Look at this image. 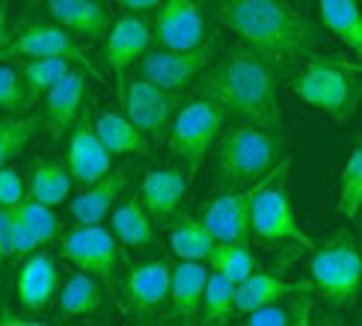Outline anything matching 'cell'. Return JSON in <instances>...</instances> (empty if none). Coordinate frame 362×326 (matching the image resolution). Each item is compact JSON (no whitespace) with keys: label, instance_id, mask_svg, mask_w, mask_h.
Returning <instances> with one entry per match:
<instances>
[{"label":"cell","instance_id":"cell-18","mask_svg":"<svg viewBox=\"0 0 362 326\" xmlns=\"http://www.w3.org/2000/svg\"><path fill=\"white\" fill-rule=\"evenodd\" d=\"M15 294H18V303L30 311H45L48 306L57 303L59 270L48 252L33 249L30 255L21 258L18 279H15Z\"/></svg>","mask_w":362,"mask_h":326},{"label":"cell","instance_id":"cell-37","mask_svg":"<svg viewBox=\"0 0 362 326\" xmlns=\"http://www.w3.org/2000/svg\"><path fill=\"white\" fill-rule=\"evenodd\" d=\"M24 107H30V101H27V86H24L18 66L0 63V110L21 113Z\"/></svg>","mask_w":362,"mask_h":326},{"label":"cell","instance_id":"cell-6","mask_svg":"<svg viewBox=\"0 0 362 326\" xmlns=\"http://www.w3.org/2000/svg\"><path fill=\"white\" fill-rule=\"evenodd\" d=\"M226 125V110L205 95H193L187 104H181L173 116V125L167 131L170 155L175 163L185 167L187 175L205 163V155L214 148L217 137Z\"/></svg>","mask_w":362,"mask_h":326},{"label":"cell","instance_id":"cell-8","mask_svg":"<svg viewBox=\"0 0 362 326\" xmlns=\"http://www.w3.org/2000/svg\"><path fill=\"white\" fill-rule=\"evenodd\" d=\"M217 59V39H205L202 44L187 51H173V48H148L140 63L134 66L137 74L148 78L152 83L170 89V92H185L187 86L196 83V78Z\"/></svg>","mask_w":362,"mask_h":326},{"label":"cell","instance_id":"cell-42","mask_svg":"<svg viewBox=\"0 0 362 326\" xmlns=\"http://www.w3.org/2000/svg\"><path fill=\"white\" fill-rule=\"evenodd\" d=\"M339 63H341V59H339ZM344 68H351L354 74H359V78H362V59H359V63H341Z\"/></svg>","mask_w":362,"mask_h":326},{"label":"cell","instance_id":"cell-12","mask_svg":"<svg viewBox=\"0 0 362 326\" xmlns=\"http://www.w3.org/2000/svg\"><path fill=\"white\" fill-rule=\"evenodd\" d=\"M262 181L240 187V190H223L217 199H211L202 207V222L214 234V241L220 243L247 241L252 234V202H255V193H259Z\"/></svg>","mask_w":362,"mask_h":326},{"label":"cell","instance_id":"cell-34","mask_svg":"<svg viewBox=\"0 0 362 326\" xmlns=\"http://www.w3.org/2000/svg\"><path fill=\"white\" fill-rule=\"evenodd\" d=\"M9 211L30 231V237L36 241V246H48L59 237V217L54 214L51 205H42L36 199L24 196L15 207H9Z\"/></svg>","mask_w":362,"mask_h":326},{"label":"cell","instance_id":"cell-24","mask_svg":"<svg viewBox=\"0 0 362 326\" xmlns=\"http://www.w3.org/2000/svg\"><path fill=\"white\" fill-rule=\"evenodd\" d=\"M155 217L146 211L140 196H128L125 202H116L110 211V231L116 241L128 249H148L155 243Z\"/></svg>","mask_w":362,"mask_h":326},{"label":"cell","instance_id":"cell-23","mask_svg":"<svg viewBox=\"0 0 362 326\" xmlns=\"http://www.w3.org/2000/svg\"><path fill=\"white\" fill-rule=\"evenodd\" d=\"M291 294H315L312 279H282L274 273H259L247 276L244 282H238V315H250V311L262 308L267 303H276L282 296Z\"/></svg>","mask_w":362,"mask_h":326},{"label":"cell","instance_id":"cell-17","mask_svg":"<svg viewBox=\"0 0 362 326\" xmlns=\"http://www.w3.org/2000/svg\"><path fill=\"white\" fill-rule=\"evenodd\" d=\"M6 54H18V56H66L74 66L86 68L95 78V68L89 63L86 51L81 48L78 36H71L69 30L59 24H27L21 27L15 39H9Z\"/></svg>","mask_w":362,"mask_h":326},{"label":"cell","instance_id":"cell-41","mask_svg":"<svg viewBox=\"0 0 362 326\" xmlns=\"http://www.w3.org/2000/svg\"><path fill=\"white\" fill-rule=\"evenodd\" d=\"M6 44H9V33H6V6L0 4V54H6Z\"/></svg>","mask_w":362,"mask_h":326},{"label":"cell","instance_id":"cell-28","mask_svg":"<svg viewBox=\"0 0 362 326\" xmlns=\"http://www.w3.org/2000/svg\"><path fill=\"white\" fill-rule=\"evenodd\" d=\"M95 131L101 143L107 145V152L116 157H125V155H148V140L146 133L131 122L125 113H98L95 116Z\"/></svg>","mask_w":362,"mask_h":326},{"label":"cell","instance_id":"cell-39","mask_svg":"<svg viewBox=\"0 0 362 326\" xmlns=\"http://www.w3.org/2000/svg\"><path fill=\"white\" fill-rule=\"evenodd\" d=\"M12 258H21L18 252V231H15V219L9 207H0V270Z\"/></svg>","mask_w":362,"mask_h":326},{"label":"cell","instance_id":"cell-19","mask_svg":"<svg viewBox=\"0 0 362 326\" xmlns=\"http://www.w3.org/2000/svg\"><path fill=\"white\" fill-rule=\"evenodd\" d=\"M131 181V167L122 163L119 169H110L104 178H98L95 184L83 187L78 196L69 202V214L78 226H89V222H104L116 207V202L122 199V193L128 190Z\"/></svg>","mask_w":362,"mask_h":326},{"label":"cell","instance_id":"cell-25","mask_svg":"<svg viewBox=\"0 0 362 326\" xmlns=\"http://www.w3.org/2000/svg\"><path fill=\"white\" fill-rule=\"evenodd\" d=\"M71 172L63 160L57 157H36L30 163V172H27V196L36 199L42 205H63L71 193Z\"/></svg>","mask_w":362,"mask_h":326},{"label":"cell","instance_id":"cell-7","mask_svg":"<svg viewBox=\"0 0 362 326\" xmlns=\"http://www.w3.org/2000/svg\"><path fill=\"white\" fill-rule=\"evenodd\" d=\"M288 169H291V163L282 157L264 175V181L252 202V234L264 243L291 241V243H300L303 249H315L318 243L300 229L297 214H294L291 193H288Z\"/></svg>","mask_w":362,"mask_h":326},{"label":"cell","instance_id":"cell-4","mask_svg":"<svg viewBox=\"0 0 362 326\" xmlns=\"http://www.w3.org/2000/svg\"><path fill=\"white\" fill-rule=\"evenodd\" d=\"M291 89L300 101H306L315 110H324L339 125L348 122L362 101V80H356V74L344 68L339 59L309 56L303 71L294 74Z\"/></svg>","mask_w":362,"mask_h":326},{"label":"cell","instance_id":"cell-5","mask_svg":"<svg viewBox=\"0 0 362 326\" xmlns=\"http://www.w3.org/2000/svg\"><path fill=\"white\" fill-rule=\"evenodd\" d=\"M309 279L315 285V296H321L329 306L344 308L359 300L362 291V255L356 237L341 229L333 241L315 249L309 261Z\"/></svg>","mask_w":362,"mask_h":326},{"label":"cell","instance_id":"cell-31","mask_svg":"<svg viewBox=\"0 0 362 326\" xmlns=\"http://www.w3.org/2000/svg\"><path fill=\"white\" fill-rule=\"evenodd\" d=\"M71 68H74V63L66 56H24L18 63V71L27 86V101L39 104L48 95V89L57 86Z\"/></svg>","mask_w":362,"mask_h":326},{"label":"cell","instance_id":"cell-11","mask_svg":"<svg viewBox=\"0 0 362 326\" xmlns=\"http://www.w3.org/2000/svg\"><path fill=\"white\" fill-rule=\"evenodd\" d=\"M152 21L146 18V12H125L119 21L110 24L104 33V63L116 78V101H122L128 71L140 63V56L152 48Z\"/></svg>","mask_w":362,"mask_h":326},{"label":"cell","instance_id":"cell-43","mask_svg":"<svg viewBox=\"0 0 362 326\" xmlns=\"http://www.w3.org/2000/svg\"><path fill=\"white\" fill-rule=\"evenodd\" d=\"M356 243H359V255H362V226H359V237H356Z\"/></svg>","mask_w":362,"mask_h":326},{"label":"cell","instance_id":"cell-14","mask_svg":"<svg viewBox=\"0 0 362 326\" xmlns=\"http://www.w3.org/2000/svg\"><path fill=\"white\" fill-rule=\"evenodd\" d=\"M170 282H173V264L167 258L155 255V258L134 264L122 285L128 308L140 318L160 315L170 306Z\"/></svg>","mask_w":362,"mask_h":326},{"label":"cell","instance_id":"cell-16","mask_svg":"<svg viewBox=\"0 0 362 326\" xmlns=\"http://www.w3.org/2000/svg\"><path fill=\"white\" fill-rule=\"evenodd\" d=\"M110 163H113V155L107 152V145L101 143L93 116H89V110H86L81 122L69 131L66 167L71 172V181L78 187L95 184L98 178H104L110 172Z\"/></svg>","mask_w":362,"mask_h":326},{"label":"cell","instance_id":"cell-2","mask_svg":"<svg viewBox=\"0 0 362 326\" xmlns=\"http://www.w3.org/2000/svg\"><path fill=\"white\" fill-rule=\"evenodd\" d=\"M217 21L270 63H288L318 48L321 33L288 0H220Z\"/></svg>","mask_w":362,"mask_h":326},{"label":"cell","instance_id":"cell-27","mask_svg":"<svg viewBox=\"0 0 362 326\" xmlns=\"http://www.w3.org/2000/svg\"><path fill=\"white\" fill-rule=\"evenodd\" d=\"M321 24L362 59V6L356 0H318Z\"/></svg>","mask_w":362,"mask_h":326},{"label":"cell","instance_id":"cell-13","mask_svg":"<svg viewBox=\"0 0 362 326\" xmlns=\"http://www.w3.org/2000/svg\"><path fill=\"white\" fill-rule=\"evenodd\" d=\"M89 80L86 68H71L57 86L48 89L42 98V125L48 128L51 137H69V131L83 119L89 110Z\"/></svg>","mask_w":362,"mask_h":326},{"label":"cell","instance_id":"cell-40","mask_svg":"<svg viewBox=\"0 0 362 326\" xmlns=\"http://www.w3.org/2000/svg\"><path fill=\"white\" fill-rule=\"evenodd\" d=\"M113 4L125 12H152V9H158L160 0H113Z\"/></svg>","mask_w":362,"mask_h":326},{"label":"cell","instance_id":"cell-22","mask_svg":"<svg viewBox=\"0 0 362 326\" xmlns=\"http://www.w3.org/2000/svg\"><path fill=\"white\" fill-rule=\"evenodd\" d=\"M51 21L69 30L71 36L98 42L110 30V12L101 0H48Z\"/></svg>","mask_w":362,"mask_h":326},{"label":"cell","instance_id":"cell-9","mask_svg":"<svg viewBox=\"0 0 362 326\" xmlns=\"http://www.w3.org/2000/svg\"><path fill=\"white\" fill-rule=\"evenodd\" d=\"M59 252H63V258L71 261L78 270L93 273L95 279H101V285L116 291V285H119V241L101 222L78 226L69 234H63L59 237Z\"/></svg>","mask_w":362,"mask_h":326},{"label":"cell","instance_id":"cell-15","mask_svg":"<svg viewBox=\"0 0 362 326\" xmlns=\"http://www.w3.org/2000/svg\"><path fill=\"white\" fill-rule=\"evenodd\" d=\"M152 39L158 48L187 51L205 42V21L196 0H160L155 21H152Z\"/></svg>","mask_w":362,"mask_h":326},{"label":"cell","instance_id":"cell-1","mask_svg":"<svg viewBox=\"0 0 362 326\" xmlns=\"http://www.w3.org/2000/svg\"><path fill=\"white\" fill-rule=\"evenodd\" d=\"M196 95H205L235 116L238 122H250L267 131L282 128L279 89L274 63L250 48H229L217 56L193 83Z\"/></svg>","mask_w":362,"mask_h":326},{"label":"cell","instance_id":"cell-20","mask_svg":"<svg viewBox=\"0 0 362 326\" xmlns=\"http://www.w3.org/2000/svg\"><path fill=\"white\" fill-rule=\"evenodd\" d=\"M211 276V267L205 261H185L178 258L173 267V282H170V306H167V320H196L202 308L205 296V282Z\"/></svg>","mask_w":362,"mask_h":326},{"label":"cell","instance_id":"cell-10","mask_svg":"<svg viewBox=\"0 0 362 326\" xmlns=\"http://www.w3.org/2000/svg\"><path fill=\"white\" fill-rule=\"evenodd\" d=\"M119 104H122V113L146 133L148 143H160L173 125L175 110L181 107V92H170L137 74V78H128L125 95Z\"/></svg>","mask_w":362,"mask_h":326},{"label":"cell","instance_id":"cell-33","mask_svg":"<svg viewBox=\"0 0 362 326\" xmlns=\"http://www.w3.org/2000/svg\"><path fill=\"white\" fill-rule=\"evenodd\" d=\"M205 264L214 273L232 279L235 285L259 270V261H255V255H252V249L247 246V241H229V243H220L217 241V246L211 249V255H208Z\"/></svg>","mask_w":362,"mask_h":326},{"label":"cell","instance_id":"cell-21","mask_svg":"<svg viewBox=\"0 0 362 326\" xmlns=\"http://www.w3.org/2000/svg\"><path fill=\"white\" fill-rule=\"evenodd\" d=\"M187 193V172L185 167H155L146 169L140 184V202L155 219H167L175 214Z\"/></svg>","mask_w":362,"mask_h":326},{"label":"cell","instance_id":"cell-29","mask_svg":"<svg viewBox=\"0 0 362 326\" xmlns=\"http://www.w3.org/2000/svg\"><path fill=\"white\" fill-rule=\"evenodd\" d=\"M315 294H291L276 303H267L262 308L244 315L247 326H309L315 315Z\"/></svg>","mask_w":362,"mask_h":326},{"label":"cell","instance_id":"cell-36","mask_svg":"<svg viewBox=\"0 0 362 326\" xmlns=\"http://www.w3.org/2000/svg\"><path fill=\"white\" fill-rule=\"evenodd\" d=\"M339 214H341L344 219H356V217L362 214V143L354 145L348 163L341 167Z\"/></svg>","mask_w":362,"mask_h":326},{"label":"cell","instance_id":"cell-38","mask_svg":"<svg viewBox=\"0 0 362 326\" xmlns=\"http://www.w3.org/2000/svg\"><path fill=\"white\" fill-rule=\"evenodd\" d=\"M24 196H27L24 178H21V172L9 163V167L0 169V207H15Z\"/></svg>","mask_w":362,"mask_h":326},{"label":"cell","instance_id":"cell-35","mask_svg":"<svg viewBox=\"0 0 362 326\" xmlns=\"http://www.w3.org/2000/svg\"><path fill=\"white\" fill-rule=\"evenodd\" d=\"M42 128L45 125H42L39 116H18L15 113L9 119H0V169L9 167Z\"/></svg>","mask_w":362,"mask_h":326},{"label":"cell","instance_id":"cell-26","mask_svg":"<svg viewBox=\"0 0 362 326\" xmlns=\"http://www.w3.org/2000/svg\"><path fill=\"white\" fill-rule=\"evenodd\" d=\"M104 306V288L101 279H95L86 270H74L57 294V311L59 318H83V315H95Z\"/></svg>","mask_w":362,"mask_h":326},{"label":"cell","instance_id":"cell-3","mask_svg":"<svg viewBox=\"0 0 362 326\" xmlns=\"http://www.w3.org/2000/svg\"><path fill=\"white\" fill-rule=\"evenodd\" d=\"M279 131H267L250 122H238L217 137L214 148V184L217 190L250 187L282 160Z\"/></svg>","mask_w":362,"mask_h":326},{"label":"cell","instance_id":"cell-32","mask_svg":"<svg viewBox=\"0 0 362 326\" xmlns=\"http://www.w3.org/2000/svg\"><path fill=\"white\" fill-rule=\"evenodd\" d=\"M235 315H238V285L232 279L211 270V276L205 282L199 320L202 323H229Z\"/></svg>","mask_w":362,"mask_h":326},{"label":"cell","instance_id":"cell-30","mask_svg":"<svg viewBox=\"0 0 362 326\" xmlns=\"http://www.w3.org/2000/svg\"><path fill=\"white\" fill-rule=\"evenodd\" d=\"M217 246L214 234L208 231V226L202 222V217H193L185 214L173 222L170 229V249L175 258H185V261H208L211 249Z\"/></svg>","mask_w":362,"mask_h":326}]
</instances>
